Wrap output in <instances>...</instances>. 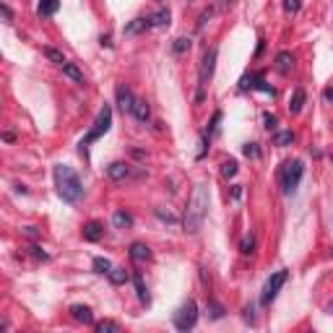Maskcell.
Returning a JSON list of instances; mask_svg holds the SVG:
<instances>
[{
	"label": "cell",
	"mask_w": 333,
	"mask_h": 333,
	"mask_svg": "<svg viewBox=\"0 0 333 333\" xmlns=\"http://www.w3.org/2000/svg\"><path fill=\"white\" fill-rule=\"evenodd\" d=\"M55 185H58V196L66 200V203H78L83 198V185L81 177L76 174V169L68 164H55Z\"/></svg>",
	"instance_id": "cell-1"
},
{
	"label": "cell",
	"mask_w": 333,
	"mask_h": 333,
	"mask_svg": "<svg viewBox=\"0 0 333 333\" xmlns=\"http://www.w3.org/2000/svg\"><path fill=\"white\" fill-rule=\"evenodd\" d=\"M206 211H208V188L203 182H198L196 190H193V198L188 203V211H185V232L196 234L198 229L203 227Z\"/></svg>",
	"instance_id": "cell-2"
},
{
	"label": "cell",
	"mask_w": 333,
	"mask_h": 333,
	"mask_svg": "<svg viewBox=\"0 0 333 333\" xmlns=\"http://www.w3.org/2000/svg\"><path fill=\"white\" fill-rule=\"evenodd\" d=\"M109 128H112V107L104 104V107L99 109L97 120H94V128H91V131L81 138V143H78V151H81V156L86 162H89V143H94L97 138H101V135L109 131Z\"/></svg>",
	"instance_id": "cell-3"
},
{
	"label": "cell",
	"mask_w": 333,
	"mask_h": 333,
	"mask_svg": "<svg viewBox=\"0 0 333 333\" xmlns=\"http://www.w3.org/2000/svg\"><path fill=\"white\" fill-rule=\"evenodd\" d=\"M302 174H304V164L300 159H294V162H286L281 166V172H279V177H281V190L289 196V193H294L300 188V182H302Z\"/></svg>",
	"instance_id": "cell-4"
},
{
	"label": "cell",
	"mask_w": 333,
	"mask_h": 333,
	"mask_svg": "<svg viewBox=\"0 0 333 333\" xmlns=\"http://www.w3.org/2000/svg\"><path fill=\"white\" fill-rule=\"evenodd\" d=\"M172 323H174V328H177V331H190V328H196V323H198V304L193 302V300H188L185 304H180V310L174 312Z\"/></svg>",
	"instance_id": "cell-5"
},
{
	"label": "cell",
	"mask_w": 333,
	"mask_h": 333,
	"mask_svg": "<svg viewBox=\"0 0 333 333\" xmlns=\"http://www.w3.org/2000/svg\"><path fill=\"white\" fill-rule=\"evenodd\" d=\"M286 276H289V273H286L284 268H281V271H276V273L271 276V279L266 281V286H263V294H261V304H271V302L276 300V294H279V289L286 284Z\"/></svg>",
	"instance_id": "cell-6"
},
{
	"label": "cell",
	"mask_w": 333,
	"mask_h": 333,
	"mask_svg": "<svg viewBox=\"0 0 333 333\" xmlns=\"http://www.w3.org/2000/svg\"><path fill=\"white\" fill-rule=\"evenodd\" d=\"M117 107H120V112H123V115H133L135 97H133V91L128 89L125 83H120V86H117Z\"/></svg>",
	"instance_id": "cell-7"
},
{
	"label": "cell",
	"mask_w": 333,
	"mask_h": 333,
	"mask_svg": "<svg viewBox=\"0 0 333 333\" xmlns=\"http://www.w3.org/2000/svg\"><path fill=\"white\" fill-rule=\"evenodd\" d=\"M107 177L109 180H115V182H123L131 177V164H125V162H112L107 166Z\"/></svg>",
	"instance_id": "cell-8"
},
{
	"label": "cell",
	"mask_w": 333,
	"mask_h": 333,
	"mask_svg": "<svg viewBox=\"0 0 333 333\" xmlns=\"http://www.w3.org/2000/svg\"><path fill=\"white\" fill-rule=\"evenodd\" d=\"M81 234H83L86 242H99L101 234H104V227H101V221H86L83 229H81Z\"/></svg>",
	"instance_id": "cell-9"
},
{
	"label": "cell",
	"mask_w": 333,
	"mask_h": 333,
	"mask_svg": "<svg viewBox=\"0 0 333 333\" xmlns=\"http://www.w3.org/2000/svg\"><path fill=\"white\" fill-rule=\"evenodd\" d=\"M128 255H131L133 263H146V261H151V250H149V245H143V242H133L131 250H128Z\"/></svg>",
	"instance_id": "cell-10"
},
{
	"label": "cell",
	"mask_w": 333,
	"mask_h": 333,
	"mask_svg": "<svg viewBox=\"0 0 333 333\" xmlns=\"http://www.w3.org/2000/svg\"><path fill=\"white\" fill-rule=\"evenodd\" d=\"M70 315H73V320L83 323V326H91V323H94V312H91V307H86V304H73Z\"/></svg>",
	"instance_id": "cell-11"
},
{
	"label": "cell",
	"mask_w": 333,
	"mask_h": 333,
	"mask_svg": "<svg viewBox=\"0 0 333 333\" xmlns=\"http://www.w3.org/2000/svg\"><path fill=\"white\" fill-rule=\"evenodd\" d=\"M292 68H294V55L281 50L279 55H276V70H279L281 76H286V73H292Z\"/></svg>",
	"instance_id": "cell-12"
},
{
	"label": "cell",
	"mask_w": 333,
	"mask_h": 333,
	"mask_svg": "<svg viewBox=\"0 0 333 333\" xmlns=\"http://www.w3.org/2000/svg\"><path fill=\"white\" fill-rule=\"evenodd\" d=\"M133 117H135L141 125H146V123H149V120H151V107H149V101H146V99H135Z\"/></svg>",
	"instance_id": "cell-13"
},
{
	"label": "cell",
	"mask_w": 333,
	"mask_h": 333,
	"mask_svg": "<svg viewBox=\"0 0 333 333\" xmlns=\"http://www.w3.org/2000/svg\"><path fill=\"white\" fill-rule=\"evenodd\" d=\"M131 281H133V286H135L138 300H141L143 304H151V297H149V289L143 286V276H141V271H135V273L131 276Z\"/></svg>",
	"instance_id": "cell-14"
},
{
	"label": "cell",
	"mask_w": 333,
	"mask_h": 333,
	"mask_svg": "<svg viewBox=\"0 0 333 333\" xmlns=\"http://www.w3.org/2000/svg\"><path fill=\"white\" fill-rule=\"evenodd\" d=\"M146 29H151V21H149V18H133V21L125 26V34H128V36H133V34H143Z\"/></svg>",
	"instance_id": "cell-15"
},
{
	"label": "cell",
	"mask_w": 333,
	"mask_h": 333,
	"mask_svg": "<svg viewBox=\"0 0 333 333\" xmlns=\"http://www.w3.org/2000/svg\"><path fill=\"white\" fill-rule=\"evenodd\" d=\"M302 107H304V89L297 86V89H294V94H292V99H289V112L292 115H300Z\"/></svg>",
	"instance_id": "cell-16"
},
{
	"label": "cell",
	"mask_w": 333,
	"mask_h": 333,
	"mask_svg": "<svg viewBox=\"0 0 333 333\" xmlns=\"http://www.w3.org/2000/svg\"><path fill=\"white\" fill-rule=\"evenodd\" d=\"M58 8H60V0H39V5H36V13H39L42 18H47V16H55V13H58Z\"/></svg>",
	"instance_id": "cell-17"
},
{
	"label": "cell",
	"mask_w": 333,
	"mask_h": 333,
	"mask_svg": "<svg viewBox=\"0 0 333 333\" xmlns=\"http://www.w3.org/2000/svg\"><path fill=\"white\" fill-rule=\"evenodd\" d=\"M112 224H115V229H128V227H133V216L120 208V211L112 214Z\"/></svg>",
	"instance_id": "cell-18"
},
{
	"label": "cell",
	"mask_w": 333,
	"mask_h": 333,
	"mask_svg": "<svg viewBox=\"0 0 333 333\" xmlns=\"http://www.w3.org/2000/svg\"><path fill=\"white\" fill-rule=\"evenodd\" d=\"M107 279H109V284H115V286H123L128 279H131V276H128V271H125V268H115V266H112V271L107 273Z\"/></svg>",
	"instance_id": "cell-19"
},
{
	"label": "cell",
	"mask_w": 333,
	"mask_h": 333,
	"mask_svg": "<svg viewBox=\"0 0 333 333\" xmlns=\"http://www.w3.org/2000/svg\"><path fill=\"white\" fill-rule=\"evenodd\" d=\"M149 21H151V26H169V11H166V8H159V11H154L149 16Z\"/></svg>",
	"instance_id": "cell-20"
},
{
	"label": "cell",
	"mask_w": 333,
	"mask_h": 333,
	"mask_svg": "<svg viewBox=\"0 0 333 333\" xmlns=\"http://www.w3.org/2000/svg\"><path fill=\"white\" fill-rule=\"evenodd\" d=\"M63 73H66L68 78H73L76 83H86V78H83V73H81V68L76 66V63H66V66H63Z\"/></svg>",
	"instance_id": "cell-21"
},
{
	"label": "cell",
	"mask_w": 333,
	"mask_h": 333,
	"mask_svg": "<svg viewBox=\"0 0 333 333\" xmlns=\"http://www.w3.org/2000/svg\"><path fill=\"white\" fill-rule=\"evenodd\" d=\"M273 143L281 146V149H284V146H292L294 143V133L292 131H276L273 133Z\"/></svg>",
	"instance_id": "cell-22"
},
{
	"label": "cell",
	"mask_w": 333,
	"mask_h": 333,
	"mask_svg": "<svg viewBox=\"0 0 333 333\" xmlns=\"http://www.w3.org/2000/svg\"><path fill=\"white\" fill-rule=\"evenodd\" d=\"M44 58H47L50 63H55V66H66V55H63L60 50H55V47H44Z\"/></svg>",
	"instance_id": "cell-23"
},
{
	"label": "cell",
	"mask_w": 333,
	"mask_h": 333,
	"mask_svg": "<svg viewBox=\"0 0 333 333\" xmlns=\"http://www.w3.org/2000/svg\"><path fill=\"white\" fill-rule=\"evenodd\" d=\"M91 266H94V271L101 273V276H107L109 271H112V263H109L107 258H94V261H91Z\"/></svg>",
	"instance_id": "cell-24"
},
{
	"label": "cell",
	"mask_w": 333,
	"mask_h": 333,
	"mask_svg": "<svg viewBox=\"0 0 333 333\" xmlns=\"http://www.w3.org/2000/svg\"><path fill=\"white\" fill-rule=\"evenodd\" d=\"M208 315H211V320H221V318H224V307H221V302L208 300Z\"/></svg>",
	"instance_id": "cell-25"
},
{
	"label": "cell",
	"mask_w": 333,
	"mask_h": 333,
	"mask_svg": "<svg viewBox=\"0 0 333 333\" xmlns=\"http://www.w3.org/2000/svg\"><path fill=\"white\" fill-rule=\"evenodd\" d=\"M190 36H177V39H174V44H172V50L177 52V55H182V52H188L190 50Z\"/></svg>",
	"instance_id": "cell-26"
},
{
	"label": "cell",
	"mask_w": 333,
	"mask_h": 333,
	"mask_svg": "<svg viewBox=\"0 0 333 333\" xmlns=\"http://www.w3.org/2000/svg\"><path fill=\"white\" fill-rule=\"evenodd\" d=\"M97 333H120V326L115 320H101L97 323Z\"/></svg>",
	"instance_id": "cell-27"
},
{
	"label": "cell",
	"mask_w": 333,
	"mask_h": 333,
	"mask_svg": "<svg viewBox=\"0 0 333 333\" xmlns=\"http://www.w3.org/2000/svg\"><path fill=\"white\" fill-rule=\"evenodd\" d=\"M237 169H239V164H237L234 159H229V162L221 164V174H224V177H234Z\"/></svg>",
	"instance_id": "cell-28"
},
{
	"label": "cell",
	"mask_w": 333,
	"mask_h": 333,
	"mask_svg": "<svg viewBox=\"0 0 333 333\" xmlns=\"http://www.w3.org/2000/svg\"><path fill=\"white\" fill-rule=\"evenodd\" d=\"M253 89H258V91H263V94H271V97H276V91H273V86H268V83L263 81V76H255V83H253Z\"/></svg>",
	"instance_id": "cell-29"
},
{
	"label": "cell",
	"mask_w": 333,
	"mask_h": 333,
	"mask_svg": "<svg viewBox=\"0 0 333 333\" xmlns=\"http://www.w3.org/2000/svg\"><path fill=\"white\" fill-rule=\"evenodd\" d=\"M253 250H255V237L250 234V237H245V239H242V245H239V253H242V255H250Z\"/></svg>",
	"instance_id": "cell-30"
},
{
	"label": "cell",
	"mask_w": 333,
	"mask_h": 333,
	"mask_svg": "<svg viewBox=\"0 0 333 333\" xmlns=\"http://www.w3.org/2000/svg\"><path fill=\"white\" fill-rule=\"evenodd\" d=\"M242 154L247 156V159H258V156H261V151H258V143H245V146H242Z\"/></svg>",
	"instance_id": "cell-31"
},
{
	"label": "cell",
	"mask_w": 333,
	"mask_h": 333,
	"mask_svg": "<svg viewBox=\"0 0 333 333\" xmlns=\"http://www.w3.org/2000/svg\"><path fill=\"white\" fill-rule=\"evenodd\" d=\"M300 8H302V3H300V0H284V11L286 13H300Z\"/></svg>",
	"instance_id": "cell-32"
},
{
	"label": "cell",
	"mask_w": 333,
	"mask_h": 333,
	"mask_svg": "<svg viewBox=\"0 0 333 333\" xmlns=\"http://www.w3.org/2000/svg\"><path fill=\"white\" fill-rule=\"evenodd\" d=\"M263 123H266L268 131H276V125H279V117L271 115V112H263Z\"/></svg>",
	"instance_id": "cell-33"
},
{
	"label": "cell",
	"mask_w": 333,
	"mask_h": 333,
	"mask_svg": "<svg viewBox=\"0 0 333 333\" xmlns=\"http://www.w3.org/2000/svg\"><path fill=\"white\" fill-rule=\"evenodd\" d=\"M219 123H221V112H219V109H216V112H214V117H211V125L206 128V133L211 135V133H216V128H219Z\"/></svg>",
	"instance_id": "cell-34"
},
{
	"label": "cell",
	"mask_w": 333,
	"mask_h": 333,
	"mask_svg": "<svg viewBox=\"0 0 333 333\" xmlns=\"http://www.w3.org/2000/svg\"><path fill=\"white\" fill-rule=\"evenodd\" d=\"M253 83H255V76L250 73V76H242V81H239V89L247 91V89H253Z\"/></svg>",
	"instance_id": "cell-35"
},
{
	"label": "cell",
	"mask_w": 333,
	"mask_h": 333,
	"mask_svg": "<svg viewBox=\"0 0 333 333\" xmlns=\"http://www.w3.org/2000/svg\"><path fill=\"white\" fill-rule=\"evenodd\" d=\"M0 13H3V21H5V24L13 21V11H11V8H8L5 3H0Z\"/></svg>",
	"instance_id": "cell-36"
},
{
	"label": "cell",
	"mask_w": 333,
	"mask_h": 333,
	"mask_svg": "<svg viewBox=\"0 0 333 333\" xmlns=\"http://www.w3.org/2000/svg\"><path fill=\"white\" fill-rule=\"evenodd\" d=\"M29 250H32V255H34V258H39V261H50V255H47V253H44V250H42V247H36V245H32Z\"/></svg>",
	"instance_id": "cell-37"
},
{
	"label": "cell",
	"mask_w": 333,
	"mask_h": 333,
	"mask_svg": "<svg viewBox=\"0 0 333 333\" xmlns=\"http://www.w3.org/2000/svg\"><path fill=\"white\" fill-rule=\"evenodd\" d=\"M156 216H159L162 221H169V224H174V221H177V219L169 214V211H162V208H156Z\"/></svg>",
	"instance_id": "cell-38"
},
{
	"label": "cell",
	"mask_w": 333,
	"mask_h": 333,
	"mask_svg": "<svg viewBox=\"0 0 333 333\" xmlns=\"http://www.w3.org/2000/svg\"><path fill=\"white\" fill-rule=\"evenodd\" d=\"M232 198H234V200L242 198V185H232Z\"/></svg>",
	"instance_id": "cell-39"
},
{
	"label": "cell",
	"mask_w": 333,
	"mask_h": 333,
	"mask_svg": "<svg viewBox=\"0 0 333 333\" xmlns=\"http://www.w3.org/2000/svg\"><path fill=\"white\" fill-rule=\"evenodd\" d=\"M211 13H214V11H203V13H200V21H198V29H203V24H206V21H208V18H211Z\"/></svg>",
	"instance_id": "cell-40"
},
{
	"label": "cell",
	"mask_w": 333,
	"mask_h": 333,
	"mask_svg": "<svg viewBox=\"0 0 333 333\" xmlns=\"http://www.w3.org/2000/svg\"><path fill=\"white\" fill-rule=\"evenodd\" d=\"M253 312H255V307H253V304H250V307H245V320H250V323H253V320H255V315H253Z\"/></svg>",
	"instance_id": "cell-41"
},
{
	"label": "cell",
	"mask_w": 333,
	"mask_h": 333,
	"mask_svg": "<svg viewBox=\"0 0 333 333\" xmlns=\"http://www.w3.org/2000/svg\"><path fill=\"white\" fill-rule=\"evenodd\" d=\"M323 99H326V101H333V86H328L326 91H323Z\"/></svg>",
	"instance_id": "cell-42"
},
{
	"label": "cell",
	"mask_w": 333,
	"mask_h": 333,
	"mask_svg": "<svg viewBox=\"0 0 333 333\" xmlns=\"http://www.w3.org/2000/svg\"><path fill=\"white\" fill-rule=\"evenodd\" d=\"M3 141H8V143H13V141H16V133H3Z\"/></svg>",
	"instance_id": "cell-43"
},
{
	"label": "cell",
	"mask_w": 333,
	"mask_h": 333,
	"mask_svg": "<svg viewBox=\"0 0 333 333\" xmlns=\"http://www.w3.org/2000/svg\"><path fill=\"white\" fill-rule=\"evenodd\" d=\"M219 3H221V5H227V3H229V0H219Z\"/></svg>",
	"instance_id": "cell-44"
}]
</instances>
